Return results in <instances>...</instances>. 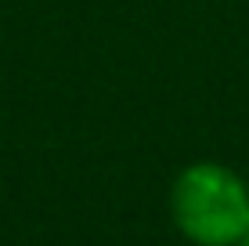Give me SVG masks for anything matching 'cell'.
I'll list each match as a JSON object with an SVG mask.
<instances>
[{"label":"cell","instance_id":"cell-2","mask_svg":"<svg viewBox=\"0 0 249 246\" xmlns=\"http://www.w3.org/2000/svg\"><path fill=\"white\" fill-rule=\"evenodd\" d=\"M235 246H249V232H246V235H242V239H238Z\"/></svg>","mask_w":249,"mask_h":246},{"label":"cell","instance_id":"cell-1","mask_svg":"<svg viewBox=\"0 0 249 246\" xmlns=\"http://www.w3.org/2000/svg\"><path fill=\"white\" fill-rule=\"evenodd\" d=\"M177 228L199 246H235L249 232V189L220 163H195L170 192Z\"/></svg>","mask_w":249,"mask_h":246}]
</instances>
